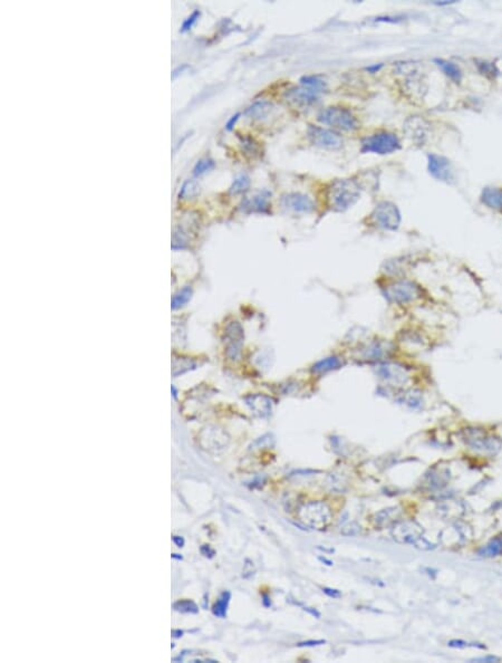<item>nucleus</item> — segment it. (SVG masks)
<instances>
[{
    "label": "nucleus",
    "instance_id": "18",
    "mask_svg": "<svg viewBox=\"0 0 502 663\" xmlns=\"http://www.w3.org/2000/svg\"><path fill=\"white\" fill-rule=\"evenodd\" d=\"M344 365H345V362L340 358V356L329 355L326 356V358L315 362V363L310 367V372L313 373L314 375H323V374L337 371Z\"/></svg>",
    "mask_w": 502,
    "mask_h": 663
},
{
    "label": "nucleus",
    "instance_id": "32",
    "mask_svg": "<svg viewBox=\"0 0 502 663\" xmlns=\"http://www.w3.org/2000/svg\"><path fill=\"white\" fill-rule=\"evenodd\" d=\"M360 533V526L357 523H348L345 526L341 527L340 534L343 536L345 537H354L359 535Z\"/></svg>",
    "mask_w": 502,
    "mask_h": 663
},
{
    "label": "nucleus",
    "instance_id": "26",
    "mask_svg": "<svg viewBox=\"0 0 502 663\" xmlns=\"http://www.w3.org/2000/svg\"><path fill=\"white\" fill-rule=\"evenodd\" d=\"M200 192V188L197 181L194 180H188L183 186L181 187L179 196L180 199H192L194 196H197Z\"/></svg>",
    "mask_w": 502,
    "mask_h": 663
},
{
    "label": "nucleus",
    "instance_id": "4",
    "mask_svg": "<svg viewBox=\"0 0 502 663\" xmlns=\"http://www.w3.org/2000/svg\"><path fill=\"white\" fill-rule=\"evenodd\" d=\"M423 527L413 520L395 523L391 532L397 543L411 544L420 549H431L432 545L423 537Z\"/></svg>",
    "mask_w": 502,
    "mask_h": 663
},
{
    "label": "nucleus",
    "instance_id": "23",
    "mask_svg": "<svg viewBox=\"0 0 502 663\" xmlns=\"http://www.w3.org/2000/svg\"><path fill=\"white\" fill-rule=\"evenodd\" d=\"M230 599H231V594L228 591L223 592L221 595H220V598L218 599V601L212 606L213 615H216L217 617H221V618L225 617L226 610H228Z\"/></svg>",
    "mask_w": 502,
    "mask_h": 663
},
{
    "label": "nucleus",
    "instance_id": "14",
    "mask_svg": "<svg viewBox=\"0 0 502 663\" xmlns=\"http://www.w3.org/2000/svg\"><path fill=\"white\" fill-rule=\"evenodd\" d=\"M281 205L287 210L297 213H309L315 209L314 201L308 195L299 192L287 193L283 195Z\"/></svg>",
    "mask_w": 502,
    "mask_h": 663
},
{
    "label": "nucleus",
    "instance_id": "8",
    "mask_svg": "<svg viewBox=\"0 0 502 663\" xmlns=\"http://www.w3.org/2000/svg\"><path fill=\"white\" fill-rule=\"evenodd\" d=\"M463 440L471 449L482 453L495 454L501 449V441L499 438L489 435L483 430L470 428L463 431Z\"/></svg>",
    "mask_w": 502,
    "mask_h": 663
},
{
    "label": "nucleus",
    "instance_id": "35",
    "mask_svg": "<svg viewBox=\"0 0 502 663\" xmlns=\"http://www.w3.org/2000/svg\"><path fill=\"white\" fill-rule=\"evenodd\" d=\"M323 592L326 595H328L329 598L333 599H339L341 596V593L338 591V589H334V588H328V587H324Z\"/></svg>",
    "mask_w": 502,
    "mask_h": 663
},
{
    "label": "nucleus",
    "instance_id": "20",
    "mask_svg": "<svg viewBox=\"0 0 502 663\" xmlns=\"http://www.w3.org/2000/svg\"><path fill=\"white\" fill-rule=\"evenodd\" d=\"M481 201L494 210H502V189L486 188L482 191Z\"/></svg>",
    "mask_w": 502,
    "mask_h": 663
},
{
    "label": "nucleus",
    "instance_id": "5",
    "mask_svg": "<svg viewBox=\"0 0 502 663\" xmlns=\"http://www.w3.org/2000/svg\"><path fill=\"white\" fill-rule=\"evenodd\" d=\"M401 143L395 134L390 132H378L364 138L360 141V152L374 154H391L399 151Z\"/></svg>",
    "mask_w": 502,
    "mask_h": 663
},
{
    "label": "nucleus",
    "instance_id": "33",
    "mask_svg": "<svg viewBox=\"0 0 502 663\" xmlns=\"http://www.w3.org/2000/svg\"><path fill=\"white\" fill-rule=\"evenodd\" d=\"M200 15H201V14H200V11H199V10L193 11L192 14L190 15L185 21H183L182 27H181V32H182V33H186V32H189V30H191V29L193 28L194 25L197 24V21L199 20Z\"/></svg>",
    "mask_w": 502,
    "mask_h": 663
},
{
    "label": "nucleus",
    "instance_id": "27",
    "mask_svg": "<svg viewBox=\"0 0 502 663\" xmlns=\"http://www.w3.org/2000/svg\"><path fill=\"white\" fill-rule=\"evenodd\" d=\"M502 552V539L495 538L491 540L488 545H486L480 551L479 555L480 556H485V557H493L497 556Z\"/></svg>",
    "mask_w": 502,
    "mask_h": 663
},
{
    "label": "nucleus",
    "instance_id": "38",
    "mask_svg": "<svg viewBox=\"0 0 502 663\" xmlns=\"http://www.w3.org/2000/svg\"><path fill=\"white\" fill-rule=\"evenodd\" d=\"M239 118H240V113H237V114H235L234 116H231L230 120L228 121V123H226V125H225V128H226V130H228V131H231L232 128H234V126L236 125V123L238 122Z\"/></svg>",
    "mask_w": 502,
    "mask_h": 663
},
{
    "label": "nucleus",
    "instance_id": "15",
    "mask_svg": "<svg viewBox=\"0 0 502 663\" xmlns=\"http://www.w3.org/2000/svg\"><path fill=\"white\" fill-rule=\"evenodd\" d=\"M271 193L262 190L242 202L241 210L246 213H269L270 212Z\"/></svg>",
    "mask_w": 502,
    "mask_h": 663
},
{
    "label": "nucleus",
    "instance_id": "21",
    "mask_svg": "<svg viewBox=\"0 0 502 663\" xmlns=\"http://www.w3.org/2000/svg\"><path fill=\"white\" fill-rule=\"evenodd\" d=\"M271 109H272V104L270 102L258 101V102H255L253 105L247 108L246 115L249 116L250 119L261 120V119H266L267 116L270 114Z\"/></svg>",
    "mask_w": 502,
    "mask_h": 663
},
{
    "label": "nucleus",
    "instance_id": "37",
    "mask_svg": "<svg viewBox=\"0 0 502 663\" xmlns=\"http://www.w3.org/2000/svg\"><path fill=\"white\" fill-rule=\"evenodd\" d=\"M189 69H190V67L187 64H182L180 66H177L176 69L172 72V78L175 79L176 77H179L180 75H182V74L185 73L187 70H189Z\"/></svg>",
    "mask_w": 502,
    "mask_h": 663
},
{
    "label": "nucleus",
    "instance_id": "31",
    "mask_svg": "<svg viewBox=\"0 0 502 663\" xmlns=\"http://www.w3.org/2000/svg\"><path fill=\"white\" fill-rule=\"evenodd\" d=\"M214 167H216V163H214L213 160H211V159H202V160H200V161L197 164H195V167L193 169V174L195 176L202 175V174L207 173V172L213 170Z\"/></svg>",
    "mask_w": 502,
    "mask_h": 663
},
{
    "label": "nucleus",
    "instance_id": "34",
    "mask_svg": "<svg viewBox=\"0 0 502 663\" xmlns=\"http://www.w3.org/2000/svg\"><path fill=\"white\" fill-rule=\"evenodd\" d=\"M273 444V439L271 438L270 434L264 435L262 438H259L258 440H256L253 445H251V449H260L261 447L267 446H271Z\"/></svg>",
    "mask_w": 502,
    "mask_h": 663
},
{
    "label": "nucleus",
    "instance_id": "19",
    "mask_svg": "<svg viewBox=\"0 0 502 663\" xmlns=\"http://www.w3.org/2000/svg\"><path fill=\"white\" fill-rule=\"evenodd\" d=\"M401 512L399 511V508H387V509H383V511L376 513L374 516H373L372 521L374 524L375 527L378 528H384L387 527L392 524L396 523V519L400 517Z\"/></svg>",
    "mask_w": 502,
    "mask_h": 663
},
{
    "label": "nucleus",
    "instance_id": "2",
    "mask_svg": "<svg viewBox=\"0 0 502 663\" xmlns=\"http://www.w3.org/2000/svg\"><path fill=\"white\" fill-rule=\"evenodd\" d=\"M298 520L313 529H325L332 521V511L324 501H310L298 509Z\"/></svg>",
    "mask_w": 502,
    "mask_h": 663
},
{
    "label": "nucleus",
    "instance_id": "16",
    "mask_svg": "<svg viewBox=\"0 0 502 663\" xmlns=\"http://www.w3.org/2000/svg\"><path fill=\"white\" fill-rule=\"evenodd\" d=\"M244 402L255 415L259 417H268L272 413L273 401L270 396L265 394H251L244 397Z\"/></svg>",
    "mask_w": 502,
    "mask_h": 663
},
{
    "label": "nucleus",
    "instance_id": "28",
    "mask_svg": "<svg viewBox=\"0 0 502 663\" xmlns=\"http://www.w3.org/2000/svg\"><path fill=\"white\" fill-rule=\"evenodd\" d=\"M249 187H250V178L246 174H242L240 176H238L237 179H235V181L232 182L229 191L232 194H240L246 192Z\"/></svg>",
    "mask_w": 502,
    "mask_h": 663
},
{
    "label": "nucleus",
    "instance_id": "36",
    "mask_svg": "<svg viewBox=\"0 0 502 663\" xmlns=\"http://www.w3.org/2000/svg\"><path fill=\"white\" fill-rule=\"evenodd\" d=\"M325 640H310V641H305L298 643V647H316V646H322V644H325Z\"/></svg>",
    "mask_w": 502,
    "mask_h": 663
},
{
    "label": "nucleus",
    "instance_id": "40",
    "mask_svg": "<svg viewBox=\"0 0 502 663\" xmlns=\"http://www.w3.org/2000/svg\"><path fill=\"white\" fill-rule=\"evenodd\" d=\"M482 67H483V70H481V72L486 73V74L493 73V71L495 70L494 65L493 64H489V63H482Z\"/></svg>",
    "mask_w": 502,
    "mask_h": 663
},
{
    "label": "nucleus",
    "instance_id": "45",
    "mask_svg": "<svg viewBox=\"0 0 502 663\" xmlns=\"http://www.w3.org/2000/svg\"><path fill=\"white\" fill-rule=\"evenodd\" d=\"M320 561L323 562V563H326V565H328V566H332V565H334V563L332 561L327 560V558H325V557H320Z\"/></svg>",
    "mask_w": 502,
    "mask_h": 663
},
{
    "label": "nucleus",
    "instance_id": "43",
    "mask_svg": "<svg viewBox=\"0 0 502 663\" xmlns=\"http://www.w3.org/2000/svg\"><path fill=\"white\" fill-rule=\"evenodd\" d=\"M499 659L495 658V656H487V658H481V659H476V661H483V662H494L498 661Z\"/></svg>",
    "mask_w": 502,
    "mask_h": 663
},
{
    "label": "nucleus",
    "instance_id": "46",
    "mask_svg": "<svg viewBox=\"0 0 502 663\" xmlns=\"http://www.w3.org/2000/svg\"><path fill=\"white\" fill-rule=\"evenodd\" d=\"M172 634H173L174 637H180V636H182V634H183V631H181V630H174V631H172Z\"/></svg>",
    "mask_w": 502,
    "mask_h": 663
},
{
    "label": "nucleus",
    "instance_id": "29",
    "mask_svg": "<svg viewBox=\"0 0 502 663\" xmlns=\"http://www.w3.org/2000/svg\"><path fill=\"white\" fill-rule=\"evenodd\" d=\"M173 609L176 612L180 613H190V614H195L199 612V607L198 605L194 603L193 601L190 600H180L175 602L173 604Z\"/></svg>",
    "mask_w": 502,
    "mask_h": 663
},
{
    "label": "nucleus",
    "instance_id": "17",
    "mask_svg": "<svg viewBox=\"0 0 502 663\" xmlns=\"http://www.w3.org/2000/svg\"><path fill=\"white\" fill-rule=\"evenodd\" d=\"M392 352V347L391 344L387 342H381V341H374L363 348L362 351V360H365L367 362H375V363H381V362H384V358H387V356Z\"/></svg>",
    "mask_w": 502,
    "mask_h": 663
},
{
    "label": "nucleus",
    "instance_id": "10",
    "mask_svg": "<svg viewBox=\"0 0 502 663\" xmlns=\"http://www.w3.org/2000/svg\"><path fill=\"white\" fill-rule=\"evenodd\" d=\"M376 375L391 384L401 385L407 382L408 373L405 366L393 362H381L375 366Z\"/></svg>",
    "mask_w": 502,
    "mask_h": 663
},
{
    "label": "nucleus",
    "instance_id": "30",
    "mask_svg": "<svg viewBox=\"0 0 502 663\" xmlns=\"http://www.w3.org/2000/svg\"><path fill=\"white\" fill-rule=\"evenodd\" d=\"M399 401L401 403H404L405 405H407V407H411V408L416 409V408L421 407L422 397L419 395L418 392L411 391V392H406L405 394H402L400 396V399H399Z\"/></svg>",
    "mask_w": 502,
    "mask_h": 663
},
{
    "label": "nucleus",
    "instance_id": "47",
    "mask_svg": "<svg viewBox=\"0 0 502 663\" xmlns=\"http://www.w3.org/2000/svg\"><path fill=\"white\" fill-rule=\"evenodd\" d=\"M173 558H176V560H182V556H179V554H172Z\"/></svg>",
    "mask_w": 502,
    "mask_h": 663
},
{
    "label": "nucleus",
    "instance_id": "1",
    "mask_svg": "<svg viewBox=\"0 0 502 663\" xmlns=\"http://www.w3.org/2000/svg\"><path fill=\"white\" fill-rule=\"evenodd\" d=\"M358 183L352 179H338L330 183L327 190L328 206L334 211H346L359 199Z\"/></svg>",
    "mask_w": 502,
    "mask_h": 663
},
{
    "label": "nucleus",
    "instance_id": "24",
    "mask_svg": "<svg viewBox=\"0 0 502 663\" xmlns=\"http://www.w3.org/2000/svg\"><path fill=\"white\" fill-rule=\"evenodd\" d=\"M192 297V288L191 287H185L182 288L181 291L177 292L172 299V303H171V307L172 310H179L181 307L185 306L190 299Z\"/></svg>",
    "mask_w": 502,
    "mask_h": 663
},
{
    "label": "nucleus",
    "instance_id": "3",
    "mask_svg": "<svg viewBox=\"0 0 502 663\" xmlns=\"http://www.w3.org/2000/svg\"><path fill=\"white\" fill-rule=\"evenodd\" d=\"M383 295L390 303L406 305L422 296L421 287L408 279H395L383 287Z\"/></svg>",
    "mask_w": 502,
    "mask_h": 663
},
{
    "label": "nucleus",
    "instance_id": "44",
    "mask_svg": "<svg viewBox=\"0 0 502 663\" xmlns=\"http://www.w3.org/2000/svg\"><path fill=\"white\" fill-rule=\"evenodd\" d=\"M262 603H264V605L267 606V607H269L271 605L270 600H269V598L267 596V595H264V600H262Z\"/></svg>",
    "mask_w": 502,
    "mask_h": 663
},
{
    "label": "nucleus",
    "instance_id": "25",
    "mask_svg": "<svg viewBox=\"0 0 502 663\" xmlns=\"http://www.w3.org/2000/svg\"><path fill=\"white\" fill-rule=\"evenodd\" d=\"M301 83L303 86H305V87L314 90L318 92V93H321V92L325 91L327 89L326 83L324 82L320 76H315V75L303 76L301 78Z\"/></svg>",
    "mask_w": 502,
    "mask_h": 663
},
{
    "label": "nucleus",
    "instance_id": "13",
    "mask_svg": "<svg viewBox=\"0 0 502 663\" xmlns=\"http://www.w3.org/2000/svg\"><path fill=\"white\" fill-rule=\"evenodd\" d=\"M244 339L243 328L237 322H232L225 329L226 342V355L231 360H238L240 358L242 343Z\"/></svg>",
    "mask_w": 502,
    "mask_h": 663
},
{
    "label": "nucleus",
    "instance_id": "7",
    "mask_svg": "<svg viewBox=\"0 0 502 663\" xmlns=\"http://www.w3.org/2000/svg\"><path fill=\"white\" fill-rule=\"evenodd\" d=\"M371 220L378 228L395 231L399 229L402 217L399 208L393 202L382 201L375 206L371 213Z\"/></svg>",
    "mask_w": 502,
    "mask_h": 663
},
{
    "label": "nucleus",
    "instance_id": "42",
    "mask_svg": "<svg viewBox=\"0 0 502 663\" xmlns=\"http://www.w3.org/2000/svg\"><path fill=\"white\" fill-rule=\"evenodd\" d=\"M381 69H382V64H379V65H374V66H370V67H367V71L371 72V73H376V72H378V71L381 70Z\"/></svg>",
    "mask_w": 502,
    "mask_h": 663
},
{
    "label": "nucleus",
    "instance_id": "11",
    "mask_svg": "<svg viewBox=\"0 0 502 663\" xmlns=\"http://www.w3.org/2000/svg\"><path fill=\"white\" fill-rule=\"evenodd\" d=\"M427 170L430 174L436 178L437 180L445 183H451L454 179L453 175V169L450 161L442 156L431 154L427 156Z\"/></svg>",
    "mask_w": 502,
    "mask_h": 663
},
{
    "label": "nucleus",
    "instance_id": "12",
    "mask_svg": "<svg viewBox=\"0 0 502 663\" xmlns=\"http://www.w3.org/2000/svg\"><path fill=\"white\" fill-rule=\"evenodd\" d=\"M285 100L291 104L292 106L306 108L314 105L315 103L318 102V100H320V93L311 89L305 87V86H302V87H292L285 93Z\"/></svg>",
    "mask_w": 502,
    "mask_h": 663
},
{
    "label": "nucleus",
    "instance_id": "6",
    "mask_svg": "<svg viewBox=\"0 0 502 663\" xmlns=\"http://www.w3.org/2000/svg\"><path fill=\"white\" fill-rule=\"evenodd\" d=\"M317 120L325 125H329L341 131H354L358 127L357 120L351 110L343 107L332 106L323 109Z\"/></svg>",
    "mask_w": 502,
    "mask_h": 663
},
{
    "label": "nucleus",
    "instance_id": "41",
    "mask_svg": "<svg viewBox=\"0 0 502 663\" xmlns=\"http://www.w3.org/2000/svg\"><path fill=\"white\" fill-rule=\"evenodd\" d=\"M172 539H173V543L177 546V547H183V545H185V543H186L185 538L181 537V536H173Z\"/></svg>",
    "mask_w": 502,
    "mask_h": 663
},
{
    "label": "nucleus",
    "instance_id": "48",
    "mask_svg": "<svg viewBox=\"0 0 502 663\" xmlns=\"http://www.w3.org/2000/svg\"><path fill=\"white\" fill-rule=\"evenodd\" d=\"M171 390H172V392H173V396H174V399H176V390H175L174 386H172V389H171Z\"/></svg>",
    "mask_w": 502,
    "mask_h": 663
},
{
    "label": "nucleus",
    "instance_id": "9",
    "mask_svg": "<svg viewBox=\"0 0 502 663\" xmlns=\"http://www.w3.org/2000/svg\"><path fill=\"white\" fill-rule=\"evenodd\" d=\"M307 137L315 146L326 150H339L344 144V141L338 133L316 125H308Z\"/></svg>",
    "mask_w": 502,
    "mask_h": 663
},
{
    "label": "nucleus",
    "instance_id": "22",
    "mask_svg": "<svg viewBox=\"0 0 502 663\" xmlns=\"http://www.w3.org/2000/svg\"><path fill=\"white\" fill-rule=\"evenodd\" d=\"M434 63H436L442 72L445 74L446 76H449L451 79H453L454 82H460L462 78V73L461 70L459 69V66H457L452 61L445 60L442 58H436L434 59Z\"/></svg>",
    "mask_w": 502,
    "mask_h": 663
},
{
    "label": "nucleus",
    "instance_id": "39",
    "mask_svg": "<svg viewBox=\"0 0 502 663\" xmlns=\"http://www.w3.org/2000/svg\"><path fill=\"white\" fill-rule=\"evenodd\" d=\"M200 550H201V554H202V555H204L206 557H209V558H212V557L214 556V554H216V551H214V550L210 547V546H208V545H203V546H202Z\"/></svg>",
    "mask_w": 502,
    "mask_h": 663
}]
</instances>
